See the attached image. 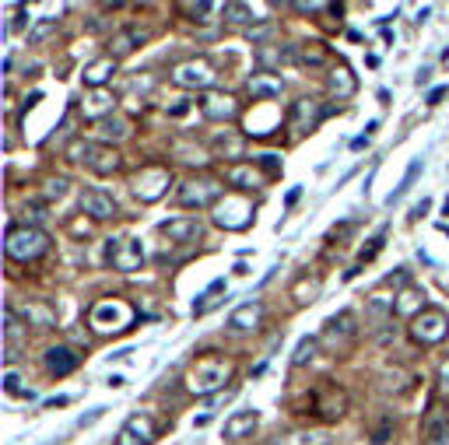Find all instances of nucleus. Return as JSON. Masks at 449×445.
Masks as SVG:
<instances>
[{
  "label": "nucleus",
  "instance_id": "f257e3e1",
  "mask_svg": "<svg viewBox=\"0 0 449 445\" xmlns=\"http://www.w3.org/2000/svg\"><path fill=\"white\" fill-rule=\"evenodd\" d=\"M88 326H91L95 333H102V337H109V333H126V329L133 326V305L123 302V298H102V302L91 305Z\"/></svg>",
  "mask_w": 449,
  "mask_h": 445
},
{
  "label": "nucleus",
  "instance_id": "f03ea898",
  "mask_svg": "<svg viewBox=\"0 0 449 445\" xmlns=\"http://www.w3.org/2000/svg\"><path fill=\"white\" fill-rule=\"evenodd\" d=\"M228 375H232V364L225 362V358H218V354H204L201 362L190 368L186 386H190V393H197V397H211L214 389H221V386L228 382Z\"/></svg>",
  "mask_w": 449,
  "mask_h": 445
},
{
  "label": "nucleus",
  "instance_id": "7ed1b4c3",
  "mask_svg": "<svg viewBox=\"0 0 449 445\" xmlns=\"http://www.w3.org/2000/svg\"><path fill=\"white\" fill-rule=\"evenodd\" d=\"M7 256L11 260H21V263H29V260H39L42 252L49 249V235L36 228V225H14V228H7Z\"/></svg>",
  "mask_w": 449,
  "mask_h": 445
},
{
  "label": "nucleus",
  "instance_id": "20e7f679",
  "mask_svg": "<svg viewBox=\"0 0 449 445\" xmlns=\"http://www.w3.org/2000/svg\"><path fill=\"white\" fill-rule=\"evenodd\" d=\"M358 319H355V312H337V316H330L327 326H323V333H320V344L327 347V351H348L351 347V340H355V333H358Z\"/></svg>",
  "mask_w": 449,
  "mask_h": 445
},
{
  "label": "nucleus",
  "instance_id": "39448f33",
  "mask_svg": "<svg viewBox=\"0 0 449 445\" xmlns=\"http://www.w3.org/2000/svg\"><path fill=\"white\" fill-rule=\"evenodd\" d=\"M172 81L179 84V88H197V91H207V88H214V81H218V71H214V63H211V60L197 56V60L179 63V67L172 71Z\"/></svg>",
  "mask_w": 449,
  "mask_h": 445
},
{
  "label": "nucleus",
  "instance_id": "423d86ee",
  "mask_svg": "<svg viewBox=\"0 0 449 445\" xmlns=\"http://www.w3.org/2000/svg\"><path fill=\"white\" fill-rule=\"evenodd\" d=\"M410 337L418 344H443L449 337V316L443 309H425L418 319H410Z\"/></svg>",
  "mask_w": 449,
  "mask_h": 445
},
{
  "label": "nucleus",
  "instance_id": "0eeeda50",
  "mask_svg": "<svg viewBox=\"0 0 449 445\" xmlns=\"http://www.w3.org/2000/svg\"><path fill=\"white\" fill-rule=\"evenodd\" d=\"M249 221H253V203L246 197H225L214 207V225H221L228 232H243L249 228Z\"/></svg>",
  "mask_w": 449,
  "mask_h": 445
},
{
  "label": "nucleus",
  "instance_id": "6e6552de",
  "mask_svg": "<svg viewBox=\"0 0 449 445\" xmlns=\"http://www.w3.org/2000/svg\"><path fill=\"white\" fill-rule=\"evenodd\" d=\"M106 260H109L113 270L130 274V270H137V267L144 263V249H141L137 239H109V245H106Z\"/></svg>",
  "mask_w": 449,
  "mask_h": 445
},
{
  "label": "nucleus",
  "instance_id": "1a4fd4ad",
  "mask_svg": "<svg viewBox=\"0 0 449 445\" xmlns=\"http://www.w3.org/2000/svg\"><path fill=\"white\" fill-rule=\"evenodd\" d=\"M218 197H221V183L218 179H190L176 193V200L183 207H211V203L218 207Z\"/></svg>",
  "mask_w": 449,
  "mask_h": 445
},
{
  "label": "nucleus",
  "instance_id": "9d476101",
  "mask_svg": "<svg viewBox=\"0 0 449 445\" xmlns=\"http://www.w3.org/2000/svg\"><path fill=\"white\" fill-rule=\"evenodd\" d=\"M323 116H327V109H323L316 98H298V102L291 106V113H288V130H291L295 137H302V133L316 130Z\"/></svg>",
  "mask_w": 449,
  "mask_h": 445
},
{
  "label": "nucleus",
  "instance_id": "9b49d317",
  "mask_svg": "<svg viewBox=\"0 0 449 445\" xmlns=\"http://www.w3.org/2000/svg\"><path fill=\"white\" fill-rule=\"evenodd\" d=\"M165 190H168V168H162V165L141 168V175L133 179V193L144 203H155L158 197H165Z\"/></svg>",
  "mask_w": 449,
  "mask_h": 445
},
{
  "label": "nucleus",
  "instance_id": "f8f14e48",
  "mask_svg": "<svg viewBox=\"0 0 449 445\" xmlns=\"http://www.w3.org/2000/svg\"><path fill=\"white\" fill-rule=\"evenodd\" d=\"M155 435H158V424H155V417H151V414H133V417H130V421L120 428L116 445H148Z\"/></svg>",
  "mask_w": 449,
  "mask_h": 445
},
{
  "label": "nucleus",
  "instance_id": "ddd939ff",
  "mask_svg": "<svg viewBox=\"0 0 449 445\" xmlns=\"http://www.w3.org/2000/svg\"><path fill=\"white\" fill-rule=\"evenodd\" d=\"M84 165L91 168V172H99V175H113V172H120V155L109 148V144H88V155H84Z\"/></svg>",
  "mask_w": 449,
  "mask_h": 445
},
{
  "label": "nucleus",
  "instance_id": "4468645a",
  "mask_svg": "<svg viewBox=\"0 0 449 445\" xmlns=\"http://www.w3.org/2000/svg\"><path fill=\"white\" fill-rule=\"evenodd\" d=\"M313 406H316L327 421H337V417L344 414V406H348V397H344L337 386H320V393L313 397Z\"/></svg>",
  "mask_w": 449,
  "mask_h": 445
},
{
  "label": "nucleus",
  "instance_id": "2eb2a0df",
  "mask_svg": "<svg viewBox=\"0 0 449 445\" xmlns=\"http://www.w3.org/2000/svg\"><path fill=\"white\" fill-rule=\"evenodd\" d=\"M260 319H263V305H260V302H246V305H239V309L228 316V329H232V333H253V329L260 326Z\"/></svg>",
  "mask_w": 449,
  "mask_h": 445
},
{
  "label": "nucleus",
  "instance_id": "dca6fc26",
  "mask_svg": "<svg viewBox=\"0 0 449 445\" xmlns=\"http://www.w3.org/2000/svg\"><path fill=\"white\" fill-rule=\"evenodd\" d=\"M81 210L84 214H91V218H99V221H106V218L116 214V200H113L109 193H102V190H84L81 193Z\"/></svg>",
  "mask_w": 449,
  "mask_h": 445
},
{
  "label": "nucleus",
  "instance_id": "f3484780",
  "mask_svg": "<svg viewBox=\"0 0 449 445\" xmlns=\"http://www.w3.org/2000/svg\"><path fill=\"white\" fill-rule=\"evenodd\" d=\"M162 235H168L172 242H197L201 239V221L197 218H172L162 225Z\"/></svg>",
  "mask_w": 449,
  "mask_h": 445
},
{
  "label": "nucleus",
  "instance_id": "a211bd4d",
  "mask_svg": "<svg viewBox=\"0 0 449 445\" xmlns=\"http://www.w3.org/2000/svg\"><path fill=\"white\" fill-rule=\"evenodd\" d=\"M256 424H260V414H256V410H239V414H232V417L225 421V439H228V442H239V439L256 431Z\"/></svg>",
  "mask_w": 449,
  "mask_h": 445
},
{
  "label": "nucleus",
  "instance_id": "6ab92c4d",
  "mask_svg": "<svg viewBox=\"0 0 449 445\" xmlns=\"http://www.w3.org/2000/svg\"><path fill=\"white\" fill-rule=\"evenodd\" d=\"M201 109H204L207 120H236V113H239L236 98H228V95H204Z\"/></svg>",
  "mask_w": 449,
  "mask_h": 445
},
{
  "label": "nucleus",
  "instance_id": "aec40b11",
  "mask_svg": "<svg viewBox=\"0 0 449 445\" xmlns=\"http://www.w3.org/2000/svg\"><path fill=\"white\" fill-rule=\"evenodd\" d=\"M327 88H330V95L340 102V98H351L355 91H358V81H355V74L344 67V63H337L333 71H330V78H327Z\"/></svg>",
  "mask_w": 449,
  "mask_h": 445
},
{
  "label": "nucleus",
  "instance_id": "412c9836",
  "mask_svg": "<svg viewBox=\"0 0 449 445\" xmlns=\"http://www.w3.org/2000/svg\"><path fill=\"white\" fill-rule=\"evenodd\" d=\"M148 39V32L144 29H120L113 39H109V56L113 60H120V56H126V53H133L141 42Z\"/></svg>",
  "mask_w": 449,
  "mask_h": 445
},
{
  "label": "nucleus",
  "instance_id": "4be33fe9",
  "mask_svg": "<svg viewBox=\"0 0 449 445\" xmlns=\"http://www.w3.org/2000/svg\"><path fill=\"white\" fill-rule=\"evenodd\" d=\"M78 364H81V354H74L71 347H49L46 351V368L53 375H71Z\"/></svg>",
  "mask_w": 449,
  "mask_h": 445
},
{
  "label": "nucleus",
  "instance_id": "5701e85b",
  "mask_svg": "<svg viewBox=\"0 0 449 445\" xmlns=\"http://www.w3.org/2000/svg\"><path fill=\"white\" fill-rule=\"evenodd\" d=\"M113 106H116V98L106 91V88H95L88 98H84V116H91V120H109L113 116Z\"/></svg>",
  "mask_w": 449,
  "mask_h": 445
},
{
  "label": "nucleus",
  "instance_id": "b1692460",
  "mask_svg": "<svg viewBox=\"0 0 449 445\" xmlns=\"http://www.w3.org/2000/svg\"><path fill=\"white\" fill-rule=\"evenodd\" d=\"M421 431H425L428 442H435V439H449V410L446 406H428Z\"/></svg>",
  "mask_w": 449,
  "mask_h": 445
},
{
  "label": "nucleus",
  "instance_id": "393cba45",
  "mask_svg": "<svg viewBox=\"0 0 449 445\" xmlns=\"http://www.w3.org/2000/svg\"><path fill=\"white\" fill-rule=\"evenodd\" d=\"M249 95H253V102H274L281 95V78H274V74H253L249 78Z\"/></svg>",
  "mask_w": 449,
  "mask_h": 445
},
{
  "label": "nucleus",
  "instance_id": "a878e982",
  "mask_svg": "<svg viewBox=\"0 0 449 445\" xmlns=\"http://www.w3.org/2000/svg\"><path fill=\"white\" fill-rule=\"evenodd\" d=\"M116 74V60L113 56H102V60H95V63H88L84 67V84L95 91V88H106V81Z\"/></svg>",
  "mask_w": 449,
  "mask_h": 445
},
{
  "label": "nucleus",
  "instance_id": "bb28decb",
  "mask_svg": "<svg viewBox=\"0 0 449 445\" xmlns=\"http://www.w3.org/2000/svg\"><path fill=\"white\" fill-rule=\"evenodd\" d=\"M393 312H397V316H410V319H418V316L425 312V291H418V287L400 291V295H397V305H393Z\"/></svg>",
  "mask_w": 449,
  "mask_h": 445
},
{
  "label": "nucleus",
  "instance_id": "cd10ccee",
  "mask_svg": "<svg viewBox=\"0 0 449 445\" xmlns=\"http://www.w3.org/2000/svg\"><path fill=\"white\" fill-rule=\"evenodd\" d=\"M214 155L218 158H228V162H239V158H246V144L239 133H232V130H225L218 140H214Z\"/></svg>",
  "mask_w": 449,
  "mask_h": 445
},
{
  "label": "nucleus",
  "instance_id": "c85d7f7f",
  "mask_svg": "<svg viewBox=\"0 0 449 445\" xmlns=\"http://www.w3.org/2000/svg\"><path fill=\"white\" fill-rule=\"evenodd\" d=\"M11 312H14V316H25V323H29V326H53V323H56L53 309H49V305H42V302H29V305H21V309H14V305H11Z\"/></svg>",
  "mask_w": 449,
  "mask_h": 445
},
{
  "label": "nucleus",
  "instance_id": "c756f323",
  "mask_svg": "<svg viewBox=\"0 0 449 445\" xmlns=\"http://www.w3.org/2000/svg\"><path fill=\"white\" fill-rule=\"evenodd\" d=\"M295 60L302 67H323L327 63V46L323 42H302V46H295Z\"/></svg>",
  "mask_w": 449,
  "mask_h": 445
},
{
  "label": "nucleus",
  "instance_id": "7c9ffc66",
  "mask_svg": "<svg viewBox=\"0 0 449 445\" xmlns=\"http://www.w3.org/2000/svg\"><path fill=\"white\" fill-rule=\"evenodd\" d=\"M256 60H260V67H281L285 60H295V49H281V46H260L256 49Z\"/></svg>",
  "mask_w": 449,
  "mask_h": 445
},
{
  "label": "nucleus",
  "instance_id": "2f4dec72",
  "mask_svg": "<svg viewBox=\"0 0 449 445\" xmlns=\"http://www.w3.org/2000/svg\"><path fill=\"white\" fill-rule=\"evenodd\" d=\"M316 295H320V277H302V281L291 287V298H295V305H309Z\"/></svg>",
  "mask_w": 449,
  "mask_h": 445
},
{
  "label": "nucleus",
  "instance_id": "473e14b6",
  "mask_svg": "<svg viewBox=\"0 0 449 445\" xmlns=\"http://www.w3.org/2000/svg\"><path fill=\"white\" fill-rule=\"evenodd\" d=\"M228 183L243 186V190H253V186H260V172L249 168V165H236V168H228Z\"/></svg>",
  "mask_w": 449,
  "mask_h": 445
},
{
  "label": "nucleus",
  "instance_id": "72a5a7b5",
  "mask_svg": "<svg viewBox=\"0 0 449 445\" xmlns=\"http://www.w3.org/2000/svg\"><path fill=\"white\" fill-rule=\"evenodd\" d=\"M225 18H228L232 25H249V21H260L256 7H249V4H225Z\"/></svg>",
  "mask_w": 449,
  "mask_h": 445
},
{
  "label": "nucleus",
  "instance_id": "f704fd0d",
  "mask_svg": "<svg viewBox=\"0 0 449 445\" xmlns=\"http://www.w3.org/2000/svg\"><path fill=\"white\" fill-rule=\"evenodd\" d=\"M418 175H421V158H414V162L408 165V172H404V179H400V186H397V190H393V193H390V197H386V203H390V207H393V203L400 200V197H404V193H408L410 186H414V179H418Z\"/></svg>",
  "mask_w": 449,
  "mask_h": 445
},
{
  "label": "nucleus",
  "instance_id": "c9c22d12",
  "mask_svg": "<svg viewBox=\"0 0 449 445\" xmlns=\"http://www.w3.org/2000/svg\"><path fill=\"white\" fill-rule=\"evenodd\" d=\"M225 291V281H214L211 287H207L204 295H201V302H193V316H204V312H211L221 298H214V295H221Z\"/></svg>",
  "mask_w": 449,
  "mask_h": 445
},
{
  "label": "nucleus",
  "instance_id": "e433bc0d",
  "mask_svg": "<svg viewBox=\"0 0 449 445\" xmlns=\"http://www.w3.org/2000/svg\"><path fill=\"white\" fill-rule=\"evenodd\" d=\"M274 445H330V439L323 435V431H298V435L278 439Z\"/></svg>",
  "mask_w": 449,
  "mask_h": 445
},
{
  "label": "nucleus",
  "instance_id": "4c0bfd02",
  "mask_svg": "<svg viewBox=\"0 0 449 445\" xmlns=\"http://www.w3.org/2000/svg\"><path fill=\"white\" fill-rule=\"evenodd\" d=\"M99 133L106 137V140H123L130 130H126V123L120 120V116H109V120H102L99 123Z\"/></svg>",
  "mask_w": 449,
  "mask_h": 445
},
{
  "label": "nucleus",
  "instance_id": "58836bf2",
  "mask_svg": "<svg viewBox=\"0 0 449 445\" xmlns=\"http://www.w3.org/2000/svg\"><path fill=\"white\" fill-rule=\"evenodd\" d=\"M316 347H320V337H302V340H298V347H295V358H291V362H295V364L313 362V358H316Z\"/></svg>",
  "mask_w": 449,
  "mask_h": 445
},
{
  "label": "nucleus",
  "instance_id": "ea45409f",
  "mask_svg": "<svg viewBox=\"0 0 449 445\" xmlns=\"http://www.w3.org/2000/svg\"><path fill=\"white\" fill-rule=\"evenodd\" d=\"M383 242H386V232H375V235L368 239V245H362V252H358V267H365L368 260H375L379 249H383Z\"/></svg>",
  "mask_w": 449,
  "mask_h": 445
},
{
  "label": "nucleus",
  "instance_id": "a19ab883",
  "mask_svg": "<svg viewBox=\"0 0 449 445\" xmlns=\"http://www.w3.org/2000/svg\"><path fill=\"white\" fill-rule=\"evenodd\" d=\"M53 29H56V18H42V21H36V25L29 29V42H32V46H39V42L46 39Z\"/></svg>",
  "mask_w": 449,
  "mask_h": 445
},
{
  "label": "nucleus",
  "instance_id": "79ce46f5",
  "mask_svg": "<svg viewBox=\"0 0 449 445\" xmlns=\"http://www.w3.org/2000/svg\"><path fill=\"white\" fill-rule=\"evenodd\" d=\"M4 389H7L11 397H29V400H32V389H25L21 379H18V372H11V368L4 372Z\"/></svg>",
  "mask_w": 449,
  "mask_h": 445
},
{
  "label": "nucleus",
  "instance_id": "37998d69",
  "mask_svg": "<svg viewBox=\"0 0 449 445\" xmlns=\"http://www.w3.org/2000/svg\"><path fill=\"white\" fill-rule=\"evenodd\" d=\"M179 11L190 14L193 21H207V14L214 11V4H207V0H201V4H179Z\"/></svg>",
  "mask_w": 449,
  "mask_h": 445
},
{
  "label": "nucleus",
  "instance_id": "c03bdc74",
  "mask_svg": "<svg viewBox=\"0 0 449 445\" xmlns=\"http://www.w3.org/2000/svg\"><path fill=\"white\" fill-rule=\"evenodd\" d=\"M393 305H397V302H386V298H383V295H375V298H372V302H368V312H372V316H375V319H383V316H386V312H393Z\"/></svg>",
  "mask_w": 449,
  "mask_h": 445
},
{
  "label": "nucleus",
  "instance_id": "a18cd8bd",
  "mask_svg": "<svg viewBox=\"0 0 449 445\" xmlns=\"http://www.w3.org/2000/svg\"><path fill=\"white\" fill-rule=\"evenodd\" d=\"M256 165L267 168V175H281V155H271V151H267V155L256 158Z\"/></svg>",
  "mask_w": 449,
  "mask_h": 445
},
{
  "label": "nucleus",
  "instance_id": "49530a36",
  "mask_svg": "<svg viewBox=\"0 0 449 445\" xmlns=\"http://www.w3.org/2000/svg\"><path fill=\"white\" fill-rule=\"evenodd\" d=\"M271 36H274V29H271V25H263V29H249V32H246V39H249V42H263V46H267Z\"/></svg>",
  "mask_w": 449,
  "mask_h": 445
},
{
  "label": "nucleus",
  "instance_id": "de8ad7c7",
  "mask_svg": "<svg viewBox=\"0 0 449 445\" xmlns=\"http://www.w3.org/2000/svg\"><path fill=\"white\" fill-rule=\"evenodd\" d=\"M67 193V179H49V186H46V197H64Z\"/></svg>",
  "mask_w": 449,
  "mask_h": 445
},
{
  "label": "nucleus",
  "instance_id": "09e8293b",
  "mask_svg": "<svg viewBox=\"0 0 449 445\" xmlns=\"http://www.w3.org/2000/svg\"><path fill=\"white\" fill-rule=\"evenodd\" d=\"M439 389L449 397V358L443 364H439Z\"/></svg>",
  "mask_w": 449,
  "mask_h": 445
},
{
  "label": "nucleus",
  "instance_id": "8fccbe9b",
  "mask_svg": "<svg viewBox=\"0 0 449 445\" xmlns=\"http://www.w3.org/2000/svg\"><path fill=\"white\" fill-rule=\"evenodd\" d=\"M18 29H25V7H14V21L7 25V32H18Z\"/></svg>",
  "mask_w": 449,
  "mask_h": 445
},
{
  "label": "nucleus",
  "instance_id": "3c124183",
  "mask_svg": "<svg viewBox=\"0 0 449 445\" xmlns=\"http://www.w3.org/2000/svg\"><path fill=\"white\" fill-rule=\"evenodd\" d=\"M102 414H106V406H95V410H91V414H84V417H78V424H91V421H99V417H102Z\"/></svg>",
  "mask_w": 449,
  "mask_h": 445
},
{
  "label": "nucleus",
  "instance_id": "603ef678",
  "mask_svg": "<svg viewBox=\"0 0 449 445\" xmlns=\"http://www.w3.org/2000/svg\"><path fill=\"white\" fill-rule=\"evenodd\" d=\"M446 95H449V88H432V95H428V106H439Z\"/></svg>",
  "mask_w": 449,
  "mask_h": 445
},
{
  "label": "nucleus",
  "instance_id": "864d4df0",
  "mask_svg": "<svg viewBox=\"0 0 449 445\" xmlns=\"http://www.w3.org/2000/svg\"><path fill=\"white\" fill-rule=\"evenodd\" d=\"M295 11H302V14H313V11H323V4H295Z\"/></svg>",
  "mask_w": 449,
  "mask_h": 445
},
{
  "label": "nucleus",
  "instance_id": "5fc2aeb1",
  "mask_svg": "<svg viewBox=\"0 0 449 445\" xmlns=\"http://www.w3.org/2000/svg\"><path fill=\"white\" fill-rule=\"evenodd\" d=\"M428 78H432V71L425 67V71H418V78H414V81H418V88H421V84H428Z\"/></svg>",
  "mask_w": 449,
  "mask_h": 445
},
{
  "label": "nucleus",
  "instance_id": "6e6d98bb",
  "mask_svg": "<svg viewBox=\"0 0 449 445\" xmlns=\"http://www.w3.org/2000/svg\"><path fill=\"white\" fill-rule=\"evenodd\" d=\"M67 404H71L67 397H53V400H49V404H46V406H67Z\"/></svg>",
  "mask_w": 449,
  "mask_h": 445
},
{
  "label": "nucleus",
  "instance_id": "4d7b16f0",
  "mask_svg": "<svg viewBox=\"0 0 449 445\" xmlns=\"http://www.w3.org/2000/svg\"><path fill=\"white\" fill-rule=\"evenodd\" d=\"M365 144H368V133H365V137H355V140H351V148H355V151H358V148H365Z\"/></svg>",
  "mask_w": 449,
  "mask_h": 445
},
{
  "label": "nucleus",
  "instance_id": "13d9d810",
  "mask_svg": "<svg viewBox=\"0 0 449 445\" xmlns=\"http://www.w3.org/2000/svg\"><path fill=\"white\" fill-rule=\"evenodd\" d=\"M425 445H449V439H435V442H425Z\"/></svg>",
  "mask_w": 449,
  "mask_h": 445
},
{
  "label": "nucleus",
  "instance_id": "bf43d9fd",
  "mask_svg": "<svg viewBox=\"0 0 449 445\" xmlns=\"http://www.w3.org/2000/svg\"><path fill=\"white\" fill-rule=\"evenodd\" d=\"M446 214H449V197H446Z\"/></svg>",
  "mask_w": 449,
  "mask_h": 445
}]
</instances>
